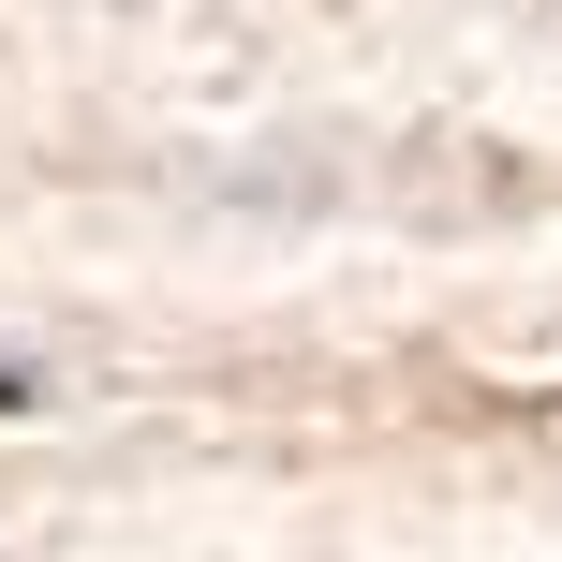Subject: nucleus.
Masks as SVG:
<instances>
[{"label": "nucleus", "instance_id": "1", "mask_svg": "<svg viewBox=\"0 0 562 562\" xmlns=\"http://www.w3.org/2000/svg\"><path fill=\"white\" fill-rule=\"evenodd\" d=\"M15 400H30V385H15V370H0V415H15Z\"/></svg>", "mask_w": 562, "mask_h": 562}]
</instances>
